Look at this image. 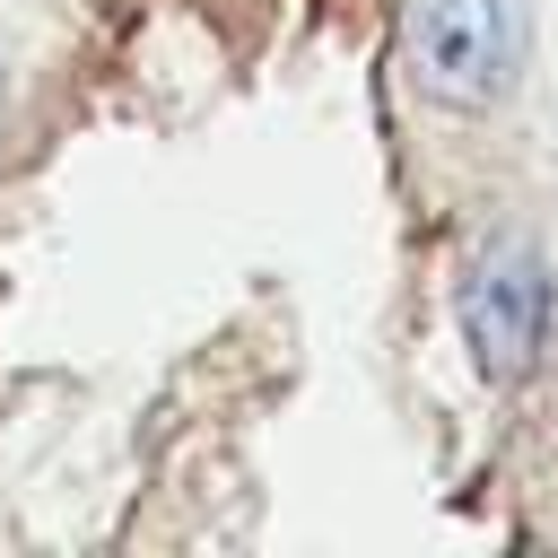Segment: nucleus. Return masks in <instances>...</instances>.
<instances>
[{"instance_id":"f257e3e1","label":"nucleus","mask_w":558,"mask_h":558,"mask_svg":"<svg viewBox=\"0 0 558 558\" xmlns=\"http://www.w3.org/2000/svg\"><path fill=\"white\" fill-rule=\"evenodd\" d=\"M401 52L436 105L471 113L506 96L523 26H514V0H401Z\"/></svg>"},{"instance_id":"f03ea898","label":"nucleus","mask_w":558,"mask_h":558,"mask_svg":"<svg viewBox=\"0 0 558 558\" xmlns=\"http://www.w3.org/2000/svg\"><path fill=\"white\" fill-rule=\"evenodd\" d=\"M462 349L488 384H523L541 340H549V270L532 244H488L471 270H462Z\"/></svg>"},{"instance_id":"7ed1b4c3","label":"nucleus","mask_w":558,"mask_h":558,"mask_svg":"<svg viewBox=\"0 0 558 558\" xmlns=\"http://www.w3.org/2000/svg\"><path fill=\"white\" fill-rule=\"evenodd\" d=\"M0 113H9V78H0Z\"/></svg>"}]
</instances>
